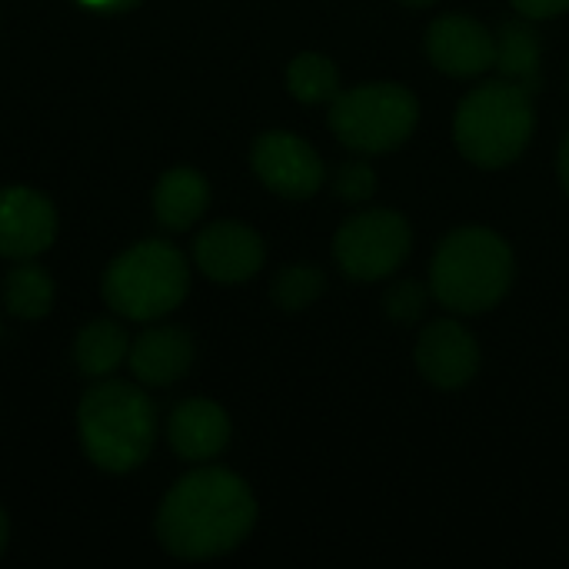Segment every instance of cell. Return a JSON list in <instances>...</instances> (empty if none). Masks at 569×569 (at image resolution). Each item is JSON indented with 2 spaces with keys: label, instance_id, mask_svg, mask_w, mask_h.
I'll return each instance as SVG.
<instances>
[{
  "label": "cell",
  "instance_id": "obj_1",
  "mask_svg": "<svg viewBox=\"0 0 569 569\" xmlns=\"http://www.w3.org/2000/svg\"><path fill=\"white\" fill-rule=\"evenodd\" d=\"M257 523L250 487L220 467H203L173 483L157 513V537L180 560H213L237 550Z\"/></svg>",
  "mask_w": 569,
  "mask_h": 569
},
{
  "label": "cell",
  "instance_id": "obj_2",
  "mask_svg": "<svg viewBox=\"0 0 569 569\" xmlns=\"http://www.w3.org/2000/svg\"><path fill=\"white\" fill-rule=\"evenodd\" d=\"M513 250L490 227L450 230L430 263V290L450 313L477 317L503 303L513 287Z\"/></svg>",
  "mask_w": 569,
  "mask_h": 569
},
{
  "label": "cell",
  "instance_id": "obj_3",
  "mask_svg": "<svg viewBox=\"0 0 569 569\" xmlns=\"http://www.w3.org/2000/svg\"><path fill=\"white\" fill-rule=\"evenodd\" d=\"M537 130V107L533 93L510 83L490 80L473 87L453 117V140L457 150L483 170H500L523 157Z\"/></svg>",
  "mask_w": 569,
  "mask_h": 569
},
{
  "label": "cell",
  "instance_id": "obj_4",
  "mask_svg": "<svg viewBox=\"0 0 569 569\" xmlns=\"http://www.w3.org/2000/svg\"><path fill=\"white\" fill-rule=\"evenodd\" d=\"M83 450L107 473L137 470L157 440V413L150 397L133 383H97L77 410Z\"/></svg>",
  "mask_w": 569,
  "mask_h": 569
},
{
  "label": "cell",
  "instance_id": "obj_5",
  "mask_svg": "<svg viewBox=\"0 0 569 569\" xmlns=\"http://www.w3.org/2000/svg\"><path fill=\"white\" fill-rule=\"evenodd\" d=\"M190 270L183 253L167 240H143L123 250L103 273L107 303L130 320H157L183 303Z\"/></svg>",
  "mask_w": 569,
  "mask_h": 569
},
{
  "label": "cell",
  "instance_id": "obj_6",
  "mask_svg": "<svg viewBox=\"0 0 569 569\" xmlns=\"http://www.w3.org/2000/svg\"><path fill=\"white\" fill-rule=\"evenodd\" d=\"M420 123V103L403 83L377 80L340 90L330 103L333 137L357 153H390L410 140Z\"/></svg>",
  "mask_w": 569,
  "mask_h": 569
},
{
  "label": "cell",
  "instance_id": "obj_7",
  "mask_svg": "<svg viewBox=\"0 0 569 569\" xmlns=\"http://www.w3.org/2000/svg\"><path fill=\"white\" fill-rule=\"evenodd\" d=\"M413 250V230L403 213L373 207L347 217L333 237L337 267L357 283L393 277Z\"/></svg>",
  "mask_w": 569,
  "mask_h": 569
},
{
  "label": "cell",
  "instance_id": "obj_8",
  "mask_svg": "<svg viewBox=\"0 0 569 569\" xmlns=\"http://www.w3.org/2000/svg\"><path fill=\"white\" fill-rule=\"evenodd\" d=\"M250 163L260 183L287 200H307L327 183L323 157L303 137L287 130H270L257 137Z\"/></svg>",
  "mask_w": 569,
  "mask_h": 569
},
{
  "label": "cell",
  "instance_id": "obj_9",
  "mask_svg": "<svg viewBox=\"0 0 569 569\" xmlns=\"http://www.w3.org/2000/svg\"><path fill=\"white\" fill-rule=\"evenodd\" d=\"M417 370L437 390H463L480 373V343L457 320H433L417 340Z\"/></svg>",
  "mask_w": 569,
  "mask_h": 569
},
{
  "label": "cell",
  "instance_id": "obj_10",
  "mask_svg": "<svg viewBox=\"0 0 569 569\" xmlns=\"http://www.w3.org/2000/svg\"><path fill=\"white\" fill-rule=\"evenodd\" d=\"M497 33L467 13H443L427 27V57L447 77H480L493 67Z\"/></svg>",
  "mask_w": 569,
  "mask_h": 569
},
{
  "label": "cell",
  "instance_id": "obj_11",
  "mask_svg": "<svg viewBox=\"0 0 569 569\" xmlns=\"http://www.w3.org/2000/svg\"><path fill=\"white\" fill-rule=\"evenodd\" d=\"M263 240L257 230L237 220H217L200 230L193 260L213 283H247L263 267Z\"/></svg>",
  "mask_w": 569,
  "mask_h": 569
},
{
  "label": "cell",
  "instance_id": "obj_12",
  "mask_svg": "<svg viewBox=\"0 0 569 569\" xmlns=\"http://www.w3.org/2000/svg\"><path fill=\"white\" fill-rule=\"evenodd\" d=\"M57 237L53 203L30 187H0V257H37Z\"/></svg>",
  "mask_w": 569,
  "mask_h": 569
},
{
  "label": "cell",
  "instance_id": "obj_13",
  "mask_svg": "<svg viewBox=\"0 0 569 569\" xmlns=\"http://www.w3.org/2000/svg\"><path fill=\"white\" fill-rule=\"evenodd\" d=\"M167 440L183 460H213L230 443V417L213 400H183L170 413Z\"/></svg>",
  "mask_w": 569,
  "mask_h": 569
},
{
  "label": "cell",
  "instance_id": "obj_14",
  "mask_svg": "<svg viewBox=\"0 0 569 569\" xmlns=\"http://www.w3.org/2000/svg\"><path fill=\"white\" fill-rule=\"evenodd\" d=\"M193 337L180 327L143 330L130 347V370L147 387H170L193 367Z\"/></svg>",
  "mask_w": 569,
  "mask_h": 569
},
{
  "label": "cell",
  "instance_id": "obj_15",
  "mask_svg": "<svg viewBox=\"0 0 569 569\" xmlns=\"http://www.w3.org/2000/svg\"><path fill=\"white\" fill-rule=\"evenodd\" d=\"M493 67L503 80L537 93L543 87V47L537 30L523 20H507L497 30Z\"/></svg>",
  "mask_w": 569,
  "mask_h": 569
},
{
  "label": "cell",
  "instance_id": "obj_16",
  "mask_svg": "<svg viewBox=\"0 0 569 569\" xmlns=\"http://www.w3.org/2000/svg\"><path fill=\"white\" fill-rule=\"evenodd\" d=\"M207 203L210 187L193 167H173L153 187V213L167 230H187L203 217Z\"/></svg>",
  "mask_w": 569,
  "mask_h": 569
},
{
  "label": "cell",
  "instance_id": "obj_17",
  "mask_svg": "<svg viewBox=\"0 0 569 569\" xmlns=\"http://www.w3.org/2000/svg\"><path fill=\"white\" fill-rule=\"evenodd\" d=\"M130 350L127 330L113 320H93L80 330L77 343H73V360L87 377H107L110 370H117L123 363Z\"/></svg>",
  "mask_w": 569,
  "mask_h": 569
},
{
  "label": "cell",
  "instance_id": "obj_18",
  "mask_svg": "<svg viewBox=\"0 0 569 569\" xmlns=\"http://www.w3.org/2000/svg\"><path fill=\"white\" fill-rule=\"evenodd\" d=\"M3 303L20 320H40L53 307V280L47 270L23 263L3 277Z\"/></svg>",
  "mask_w": 569,
  "mask_h": 569
},
{
  "label": "cell",
  "instance_id": "obj_19",
  "mask_svg": "<svg viewBox=\"0 0 569 569\" xmlns=\"http://www.w3.org/2000/svg\"><path fill=\"white\" fill-rule=\"evenodd\" d=\"M287 87L300 103H333L340 93V70L323 53H297L287 67Z\"/></svg>",
  "mask_w": 569,
  "mask_h": 569
},
{
  "label": "cell",
  "instance_id": "obj_20",
  "mask_svg": "<svg viewBox=\"0 0 569 569\" xmlns=\"http://www.w3.org/2000/svg\"><path fill=\"white\" fill-rule=\"evenodd\" d=\"M327 290V277L320 267H310V263H297V267H283L273 280V303L280 310H307L313 307Z\"/></svg>",
  "mask_w": 569,
  "mask_h": 569
},
{
  "label": "cell",
  "instance_id": "obj_21",
  "mask_svg": "<svg viewBox=\"0 0 569 569\" xmlns=\"http://www.w3.org/2000/svg\"><path fill=\"white\" fill-rule=\"evenodd\" d=\"M333 190H337V197L343 203H367L377 193V173L363 160L340 163L337 173H333Z\"/></svg>",
  "mask_w": 569,
  "mask_h": 569
},
{
  "label": "cell",
  "instance_id": "obj_22",
  "mask_svg": "<svg viewBox=\"0 0 569 569\" xmlns=\"http://www.w3.org/2000/svg\"><path fill=\"white\" fill-rule=\"evenodd\" d=\"M383 310L390 320L397 323H417L427 313V290L417 280H397L387 297H383Z\"/></svg>",
  "mask_w": 569,
  "mask_h": 569
},
{
  "label": "cell",
  "instance_id": "obj_23",
  "mask_svg": "<svg viewBox=\"0 0 569 569\" xmlns=\"http://www.w3.org/2000/svg\"><path fill=\"white\" fill-rule=\"evenodd\" d=\"M527 20H553L569 10V0H510Z\"/></svg>",
  "mask_w": 569,
  "mask_h": 569
},
{
  "label": "cell",
  "instance_id": "obj_24",
  "mask_svg": "<svg viewBox=\"0 0 569 569\" xmlns=\"http://www.w3.org/2000/svg\"><path fill=\"white\" fill-rule=\"evenodd\" d=\"M77 3L90 13H123V10H133L140 0H77Z\"/></svg>",
  "mask_w": 569,
  "mask_h": 569
},
{
  "label": "cell",
  "instance_id": "obj_25",
  "mask_svg": "<svg viewBox=\"0 0 569 569\" xmlns=\"http://www.w3.org/2000/svg\"><path fill=\"white\" fill-rule=\"evenodd\" d=\"M557 173H560V183H563V190L569 193V133L563 137V143H560V157H557Z\"/></svg>",
  "mask_w": 569,
  "mask_h": 569
},
{
  "label": "cell",
  "instance_id": "obj_26",
  "mask_svg": "<svg viewBox=\"0 0 569 569\" xmlns=\"http://www.w3.org/2000/svg\"><path fill=\"white\" fill-rule=\"evenodd\" d=\"M3 543H7V517L0 510V553H3Z\"/></svg>",
  "mask_w": 569,
  "mask_h": 569
},
{
  "label": "cell",
  "instance_id": "obj_27",
  "mask_svg": "<svg viewBox=\"0 0 569 569\" xmlns=\"http://www.w3.org/2000/svg\"><path fill=\"white\" fill-rule=\"evenodd\" d=\"M400 3H407V7H433L437 0H400Z\"/></svg>",
  "mask_w": 569,
  "mask_h": 569
}]
</instances>
